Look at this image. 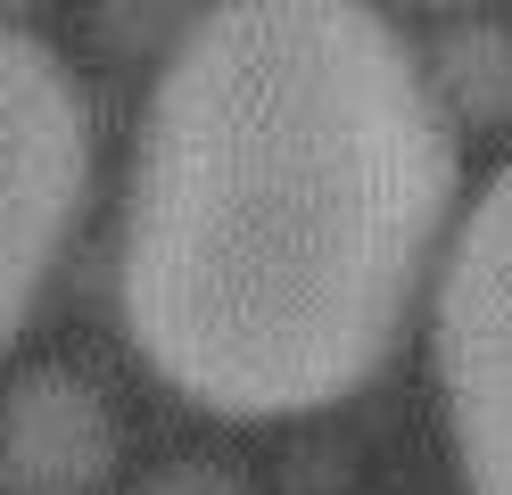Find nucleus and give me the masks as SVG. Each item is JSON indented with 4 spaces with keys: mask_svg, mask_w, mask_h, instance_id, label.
Here are the masks:
<instances>
[{
    "mask_svg": "<svg viewBox=\"0 0 512 495\" xmlns=\"http://www.w3.org/2000/svg\"><path fill=\"white\" fill-rule=\"evenodd\" d=\"M455 182V116L372 0H215L141 116L124 339L215 421L347 405L405 339Z\"/></svg>",
    "mask_w": 512,
    "mask_h": 495,
    "instance_id": "f257e3e1",
    "label": "nucleus"
},
{
    "mask_svg": "<svg viewBox=\"0 0 512 495\" xmlns=\"http://www.w3.org/2000/svg\"><path fill=\"white\" fill-rule=\"evenodd\" d=\"M91 190V116L75 75L0 17V347L25 330L42 281L75 240Z\"/></svg>",
    "mask_w": 512,
    "mask_h": 495,
    "instance_id": "f03ea898",
    "label": "nucleus"
},
{
    "mask_svg": "<svg viewBox=\"0 0 512 495\" xmlns=\"http://www.w3.org/2000/svg\"><path fill=\"white\" fill-rule=\"evenodd\" d=\"M438 396L471 495H512V165L479 190L438 273Z\"/></svg>",
    "mask_w": 512,
    "mask_h": 495,
    "instance_id": "7ed1b4c3",
    "label": "nucleus"
},
{
    "mask_svg": "<svg viewBox=\"0 0 512 495\" xmlns=\"http://www.w3.org/2000/svg\"><path fill=\"white\" fill-rule=\"evenodd\" d=\"M116 479V413L67 363H34L0 396V487L9 495H100Z\"/></svg>",
    "mask_w": 512,
    "mask_h": 495,
    "instance_id": "20e7f679",
    "label": "nucleus"
},
{
    "mask_svg": "<svg viewBox=\"0 0 512 495\" xmlns=\"http://www.w3.org/2000/svg\"><path fill=\"white\" fill-rule=\"evenodd\" d=\"M422 75H430L438 108L455 116V124H479V132L512 124V25H496V17H455V25L430 42Z\"/></svg>",
    "mask_w": 512,
    "mask_h": 495,
    "instance_id": "39448f33",
    "label": "nucleus"
},
{
    "mask_svg": "<svg viewBox=\"0 0 512 495\" xmlns=\"http://www.w3.org/2000/svg\"><path fill=\"white\" fill-rule=\"evenodd\" d=\"M405 9H479V0H405Z\"/></svg>",
    "mask_w": 512,
    "mask_h": 495,
    "instance_id": "423d86ee",
    "label": "nucleus"
},
{
    "mask_svg": "<svg viewBox=\"0 0 512 495\" xmlns=\"http://www.w3.org/2000/svg\"><path fill=\"white\" fill-rule=\"evenodd\" d=\"M25 9H42V0H0V17H9V25H17Z\"/></svg>",
    "mask_w": 512,
    "mask_h": 495,
    "instance_id": "0eeeda50",
    "label": "nucleus"
}]
</instances>
